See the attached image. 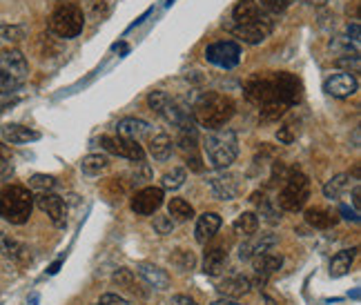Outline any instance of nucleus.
I'll list each match as a JSON object with an SVG mask.
<instances>
[{"mask_svg": "<svg viewBox=\"0 0 361 305\" xmlns=\"http://www.w3.org/2000/svg\"><path fill=\"white\" fill-rule=\"evenodd\" d=\"M234 116V103L230 96L219 92H205L192 107V120H197L201 127L219 130L226 127V123Z\"/></svg>", "mask_w": 361, "mask_h": 305, "instance_id": "f257e3e1", "label": "nucleus"}, {"mask_svg": "<svg viewBox=\"0 0 361 305\" xmlns=\"http://www.w3.org/2000/svg\"><path fill=\"white\" fill-rule=\"evenodd\" d=\"M203 151L205 158L214 170H228L230 165L239 156V141L237 134L230 127H219L210 130L203 136Z\"/></svg>", "mask_w": 361, "mask_h": 305, "instance_id": "f03ea898", "label": "nucleus"}, {"mask_svg": "<svg viewBox=\"0 0 361 305\" xmlns=\"http://www.w3.org/2000/svg\"><path fill=\"white\" fill-rule=\"evenodd\" d=\"M34 210V194L30 187L7 185L0 189V218H5L11 225H23L30 220Z\"/></svg>", "mask_w": 361, "mask_h": 305, "instance_id": "7ed1b4c3", "label": "nucleus"}, {"mask_svg": "<svg viewBox=\"0 0 361 305\" xmlns=\"http://www.w3.org/2000/svg\"><path fill=\"white\" fill-rule=\"evenodd\" d=\"M308 199H310V178L301 174L297 168H293L283 178V187L279 189L276 205L286 212H297L308 203Z\"/></svg>", "mask_w": 361, "mask_h": 305, "instance_id": "20e7f679", "label": "nucleus"}, {"mask_svg": "<svg viewBox=\"0 0 361 305\" xmlns=\"http://www.w3.org/2000/svg\"><path fill=\"white\" fill-rule=\"evenodd\" d=\"M82 27H85V16L76 5H61L49 16V32L65 40L76 38L82 32Z\"/></svg>", "mask_w": 361, "mask_h": 305, "instance_id": "39448f33", "label": "nucleus"}, {"mask_svg": "<svg viewBox=\"0 0 361 305\" xmlns=\"http://www.w3.org/2000/svg\"><path fill=\"white\" fill-rule=\"evenodd\" d=\"M147 105L154 109V112L165 120V123H170L174 125V127H188V125H194L192 116L185 107H180L170 94H165V92H152L147 96Z\"/></svg>", "mask_w": 361, "mask_h": 305, "instance_id": "423d86ee", "label": "nucleus"}, {"mask_svg": "<svg viewBox=\"0 0 361 305\" xmlns=\"http://www.w3.org/2000/svg\"><path fill=\"white\" fill-rule=\"evenodd\" d=\"M272 89H274V101L283 103L286 107H295L303 99V85L301 80L290 74V72H279L272 78Z\"/></svg>", "mask_w": 361, "mask_h": 305, "instance_id": "0eeeda50", "label": "nucleus"}, {"mask_svg": "<svg viewBox=\"0 0 361 305\" xmlns=\"http://www.w3.org/2000/svg\"><path fill=\"white\" fill-rule=\"evenodd\" d=\"M205 58L221 69H232L241 63V47L234 40H219L205 49Z\"/></svg>", "mask_w": 361, "mask_h": 305, "instance_id": "6e6552de", "label": "nucleus"}, {"mask_svg": "<svg viewBox=\"0 0 361 305\" xmlns=\"http://www.w3.org/2000/svg\"><path fill=\"white\" fill-rule=\"evenodd\" d=\"M101 147L105 151L121 158H128L134 163H143L145 161V149L138 145L136 141H128V138H121V136H101Z\"/></svg>", "mask_w": 361, "mask_h": 305, "instance_id": "1a4fd4ad", "label": "nucleus"}, {"mask_svg": "<svg viewBox=\"0 0 361 305\" xmlns=\"http://www.w3.org/2000/svg\"><path fill=\"white\" fill-rule=\"evenodd\" d=\"M207 185H210L212 194H214L216 199H221V201L237 199L239 194H241V189H243L241 176L239 174H232V172H226V170H221L219 174L207 178Z\"/></svg>", "mask_w": 361, "mask_h": 305, "instance_id": "9d476101", "label": "nucleus"}, {"mask_svg": "<svg viewBox=\"0 0 361 305\" xmlns=\"http://www.w3.org/2000/svg\"><path fill=\"white\" fill-rule=\"evenodd\" d=\"M176 145L180 154H183V158L188 161V168H192L194 172H203V161L199 156V143H197V127H194V125L178 130Z\"/></svg>", "mask_w": 361, "mask_h": 305, "instance_id": "9b49d317", "label": "nucleus"}, {"mask_svg": "<svg viewBox=\"0 0 361 305\" xmlns=\"http://www.w3.org/2000/svg\"><path fill=\"white\" fill-rule=\"evenodd\" d=\"M34 203L38 205L40 212H45L49 216V220L56 228H65L67 223V207L65 201L54 192H40L38 197H34Z\"/></svg>", "mask_w": 361, "mask_h": 305, "instance_id": "f8f14e48", "label": "nucleus"}, {"mask_svg": "<svg viewBox=\"0 0 361 305\" xmlns=\"http://www.w3.org/2000/svg\"><path fill=\"white\" fill-rule=\"evenodd\" d=\"M163 189L161 187H143L138 189L132 197V212H136L138 216H152L159 207L163 205Z\"/></svg>", "mask_w": 361, "mask_h": 305, "instance_id": "ddd939ff", "label": "nucleus"}, {"mask_svg": "<svg viewBox=\"0 0 361 305\" xmlns=\"http://www.w3.org/2000/svg\"><path fill=\"white\" fill-rule=\"evenodd\" d=\"M270 16L259 7L257 0H239L232 9V23L230 25H239V27H247V25H257L268 20Z\"/></svg>", "mask_w": 361, "mask_h": 305, "instance_id": "4468645a", "label": "nucleus"}, {"mask_svg": "<svg viewBox=\"0 0 361 305\" xmlns=\"http://www.w3.org/2000/svg\"><path fill=\"white\" fill-rule=\"evenodd\" d=\"M357 87L359 82L350 72H337L324 80V92L328 96H335V99H350Z\"/></svg>", "mask_w": 361, "mask_h": 305, "instance_id": "2eb2a0df", "label": "nucleus"}, {"mask_svg": "<svg viewBox=\"0 0 361 305\" xmlns=\"http://www.w3.org/2000/svg\"><path fill=\"white\" fill-rule=\"evenodd\" d=\"M272 18L263 20V23H257V25H247V27H239V25H228V30L232 36H237L239 40L247 45H259L263 43L270 34H272Z\"/></svg>", "mask_w": 361, "mask_h": 305, "instance_id": "dca6fc26", "label": "nucleus"}, {"mask_svg": "<svg viewBox=\"0 0 361 305\" xmlns=\"http://www.w3.org/2000/svg\"><path fill=\"white\" fill-rule=\"evenodd\" d=\"M252 266H255V274H257V283L263 287L268 283V279L272 274H276L281 270V266H283V256L281 254H274L272 249L270 252H263V254H259V256H255L252 259Z\"/></svg>", "mask_w": 361, "mask_h": 305, "instance_id": "f3484780", "label": "nucleus"}, {"mask_svg": "<svg viewBox=\"0 0 361 305\" xmlns=\"http://www.w3.org/2000/svg\"><path fill=\"white\" fill-rule=\"evenodd\" d=\"M0 69L20 82H25L27 74H30V65H27L25 56L18 49H5L0 54Z\"/></svg>", "mask_w": 361, "mask_h": 305, "instance_id": "a211bd4d", "label": "nucleus"}, {"mask_svg": "<svg viewBox=\"0 0 361 305\" xmlns=\"http://www.w3.org/2000/svg\"><path fill=\"white\" fill-rule=\"evenodd\" d=\"M245 99L257 105V107H263L274 101V89H272V80L268 78H252L245 82Z\"/></svg>", "mask_w": 361, "mask_h": 305, "instance_id": "6ab92c4d", "label": "nucleus"}, {"mask_svg": "<svg viewBox=\"0 0 361 305\" xmlns=\"http://www.w3.org/2000/svg\"><path fill=\"white\" fill-rule=\"evenodd\" d=\"M136 272L138 276L152 287V290H159V292H163V290L170 287V274L165 272L163 268L154 266V263H138L136 266Z\"/></svg>", "mask_w": 361, "mask_h": 305, "instance_id": "aec40b11", "label": "nucleus"}, {"mask_svg": "<svg viewBox=\"0 0 361 305\" xmlns=\"http://www.w3.org/2000/svg\"><path fill=\"white\" fill-rule=\"evenodd\" d=\"M116 132L121 138H128V141H141V138H147L152 136V125L143 118H134V116H128L118 120L116 125Z\"/></svg>", "mask_w": 361, "mask_h": 305, "instance_id": "412c9836", "label": "nucleus"}, {"mask_svg": "<svg viewBox=\"0 0 361 305\" xmlns=\"http://www.w3.org/2000/svg\"><path fill=\"white\" fill-rule=\"evenodd\" d=\"M250 287H252V281L247 279V276H243V274H232V276H228L226 281H221L219 283V292L224 294V299H241V297H245L247 292H250Z\"/></svg>", "mask_w": 361, "mask_h": 305, "instance_id": "4be33fe9", "label": "nucleus"}, {"mask_svg": "<svg viewBox=\"0 0 361 305\" xmlns=\"http://www.w3.org/2000/svg\"><path fill=\"white\" fill-rule=\"evenodd\" d=\"M0 134L7 143L11 145H25V143H32V141H38L40 134L32 127H25V125H18V123H7L0 127Z\"/></svg>", "mask_w": 361, "mask_h": 305, "instance_id": "5701e85b", "label": "nucleus"}, {"mask_svg": "<svg viewBox=\"0 0 361 305\" xmlns=\"http://www.w3.org/2000/svg\"><path fill=\"white\" fill-rule=\"evenodd\" d=\"M228 268V252L224 247H207L203 256V272L207 276H221Z\"/></svg>", "mask_w": 361, "mask_h": 305, "instance_id": "b1692460", "label": "nucleus"}, {"mask_svg": "<svg viewBox=\"0 0 361 305\" xmlns=\"http://www.w3.org/2000/svg\"><path fill=\"white\" fill-rule=\"evenodd\" d=\"M221 228V216L214 214V212H205L199 216L197 220V230H194V239H197L199 243H207L210 239H214V234L219 232Z\"/></svg>", "mask_w": 361, "mask_h": 305, "instance_id": "393cba45", "label": "nucleus"}, {"mask_svg": "<svg viewBox=\"0 0 361 305\" xmlns=\"http://www.w3.org/2000/svg\"><path fill=\"white\" fill-rule=\"evenodd\" d=\"M174 151V141L170 138V134L165 132H154L149 136V154L154 156V161H170Z\"/></svg>", "mask_w": 361, "mask_h": 305, "instance_id": "a878e982", "label": "nucleus"}, {"mask_svg": "<svg viewBox=\"0 0 361 305\" xmlns=\"http://www.w3.org/2000/svg\"><path fill=\"white\" fill-rule=\"evenodd\" d=\"M337 214H332L330 210L324 207H310L305 210V223L312 225L314 230H330L332 225H337Z\"/></svg>", "mask_w": 361, "mask_h": 305, "instance_id": "bb28decb", "label": "nucleus"}, {"mask_svg": "<svg viewBox=\"0 0 361 305\" xmlns=\"http://www.w3.org/2000/svg\"><path fill=\"white\" fill-rule=\"evenodd\" d=\"M355 252L357 249H341V252H337L335 256H332V261H330V276L332 279H341V276H345L350 272L353 261H355Z\"/></svg>", "mask_w": 361, "mask_h": 305, "instance_id": "cd10ccee", "label": "nucleus"}, {"mask_svg": "<svg viewBox=\"0 0 361 305\" xmlns=\"http://www.w3.org/2000/svg\"><path fill=\"white\" fill-rule=\"evenodd\" d=\"M276 243L274 237H263V239H257V241H250V243H243L239 247V259L241 261H252L255 256L263 254V252H270V247Z\"/></svg>", "mask_w": 361, "mask_h": 305, "instance_id": "c85d7f7f", "label": "nucleus"}, {"mask_svg": "<svg viewBox=\"0 0 361 305\" xmlns=\"http://www.w3.org/2000/svg\"><path fill=\"white\" fill-rule=\"evenodd\" d=\"M232 230H234V234H239V237L252 239L257 234V230H259V216L255 212H243L232 223Z\"/></svg>", "mask_w": 361, "mask_h": 305, "instance_id": "c756f323", "label": "nucleus"}, {"mask_svg": "<svg viewBox=\"0 0 361 305\" xmlns=\"http://www.w3.org/2000/svg\"><path fill=\"white\" fill-rule=\"evenodd\" d=\"M168 216L174 220V223H185V220L194 218V207L183 199H172L168 203Z\"/></svg>", "mask_w": 361, "mask_h": 305, "instance_id": "7c9ffc66", "label": "nucleus"}, {"mask_svg": "<svg viewBox=\"0 0 361 305\" xmlns=\"http://www.w3.org/2000/svg\"><path fill=\"white\" fill-rule=\"evenodd\" d=\"M0 254L7 256V259H11V261H25V256H27V247H25L23 243H18V241L9 239L7 234L0 232Z\"/></svg>", "mask_w": 361, "mask_h": 305, "instance_id": "2f4dec72", "label": "nucleus"}, {"mask_svg": "<svg viewBox=\"0 0 361 305\" xmlns=\"http://www.w3.org/2000/svg\"><path fill=\"white\" fill-rule=\"evenodd\" d=\"M350 174H337V176H332L330 181L324 185V194H326V199H341V194L350 187Z\"/></svg>", "mask_w": 361, "mask_h": 305, "instance_id": "473e14b6", "label": "nucleus"}, {"mask_svg": "<svg viewBox=\"0 0 361 305\" xmlns=\"http://www.w3.org/2000/svg\"><path fill=\"white\" fill-rule=\"evenodd\" d=\"M252 203H257V207H259V214L257 216H261L266 223H270V225H274V223H279L281 220V216H279V210L272 205V201L270 199H266V197H261V201L257 199V197H252L250 199Z\"/></svg>", "mask_w": 361, "mask_h": 305, "instance_id": "72a5a7b5", "label": "nucleus"}, {"mask_svg": "<svg viewBox=\"0 0 361 305\" xmlns=\"http://www.w3.org/2000/svg\"><path fill=\"white\" fill-rule=\"evenodd\" d=\"M109 168V158L103 156V154H90L80 161V170L90 174V176H96V174H101L103 170Z\"/></svg>", "mask_w": 361, "mask_h": 305, "instance_id": "f704fd0d", "label": "nucleus"}, {"mask_svg": "<svg viewBox=\"0 0 361 305\" xmlns=\"http://www.w3.org/2000/svg\"><path fill=\"white\" fill-rule=\"evenodd\" d=\"M188 172L183 168H172V172H165L161 178V189H178L185 183Z\"/></svg>", "mask_w": 361, "mask_h": 305, "instance_id": "c9c22d12", "label": "nucleus"}, {"mask_svg": "<svg viewBox=\"0 0 361 305\" xmlns=\"http://www.w3.org/2000/svg\"><path fill=\"white\" fill-rule=\"evenodd\" d=\"M288 112V107L279 101H272L268 105H263L261 107V120L263 123H270V120H279L281 116H286Z\"/></svg>", "mask_w": 361, "mask_h": 305, "instance_id": "e433bc0d", "label": "nucleus"}, {"mask_svg": "<svg viewBox=\"0 0 361 305\" xmlns=\"http://www.w3.org/2000/svg\"><path fill=\"white\" fill-rule=\"evenodd\" d=\"M27 36V30L23 25H0V38L9 40V43H20Z\"/></svg>", "mask_w": 361, "mask_h": 305, "instance_id": "4c0bfd02", "label": "nucleus"}, {"mask_svg": "<svg viewBox=\"0 0 361 305\" xmlns=\"http://www.w3.org/2000/svg\"><path fill=\"white\" fill-rule=\"evenodd\" d=\"M30 187L36 189L38 194L40 192H51L54 187H56V178L49 176V174H34L30 178Z\"/></svg>", "mask_w": 361, "mask_h": 305, "instance_id": "58836bf2", "label": "nucleus"}, {"mask_svg": "<svg viewBox=\"0 0 361 305\" xmlns=\"http://www.w3.org/2000/svg\"><path fill=\"white\" fill-rule=\"evenodd\" d=\"M170 261L174 263V266L178 268V270H183V272H188V270H192L194 268V254L192 252H188V249H176V254L174 256H170Z\"/></svg>", "mask_w": 361, "mask_h": 305, "instance_id": "ea45409f", "label": "nucleus"}, {"mask_svg": "<svg viewBox=\"0 0 361 305\" xmlns=\"http://www.w3.org/2000/svg\"><path fill=\"white\" fill-rule=\"evenodd\" d=\"M299 136V123H288L283 125V127H279V132H276V138H279V143H295Z\"/></svg>", "mask_w": 361, "mask_h": 305, "instance_id": "a19ab883", "label": "nucleus"}, {"mask_svg": "<svg viewBox=\"0 0 361 305\" xmlns=\"http://www.w3.org/2000/svg\"><path fill=\"white\" fill-rule=\"evenodd\" d=\"M13 172L11 165V149L0 143V178H7Z\"/></svg>", "mask_w": 361, "mask_h": 305, "instance_id": "79ce46f5", "label": "nucleus"}, {"mask_svg": "<svg viewBox=\"0 0 361 305\" xmlns=\"http://www.w3.org/2000/svg\"><path fill=\"white\" fill-rule=\"evenodd\" d=\"M259 7L263 9V11H270V13H281V11H286L290 5L295 3V0H259Z\"/></svg>", "mask_w": 361, "mask_h": 305, "instance_id": "37998d69", "label": "nucleus"}, {"mask_svg": "<svg viewBox=\"0 0 361 305\" xmlns=\"http://www.w3.org/2000/svg\"><path fill=\"white\" fill-rule=\"evenodd\" d=\"M20 87H23L20 80L11 78L9 74H5L3 69H0V94H13V92H18Z\"/></svg>", "mask_w": 361, "mask_h": 305, "instance_id": "c03bdc74", "label": "nucleus"}, {"mask_svg": "<svg viewBox=\"0 0 361 305\" xmlns=\"http://www.w3.org/2000/svg\"><path fill=\"white\" fill-rule=\"evenodd\" d=\"M114 283H118V287L121 285H125L130 290V292H138V290L134 287V274H132V270H128V268H121L116 274H114Z\"/></svg>", "mask_w": 361, "mask_h": 305, "instance_id": "a18cd8bd", "label": "nucleus"}, {"mask_svg": "<svg viewBox=\"0 0 361 305\" xmlns=\"http://www.w3.org/2000/svg\"><path fill=\"white\" fill-rule=\"evenodd\" d=\"M174 230V220L170 216H157L154 218V232L161 234V237H168Z\"/></svg>", "mask_w": 361, "mask_h": 305, "instance_id": "49530a36", "label": "nucleus"}, {"mask_svg": "<svg viewBox=\"0 0 361 305\" xmlns=\"http://www.w3.org/2000/svg\"><path fill=\"white\" fill-rule=\"evenodd\" d=\"M94 305H130V301L125 299V297H121V294H112V292H107V294H103L99 301H96Z\"/></svg>", "mask_w": 361, "mask_h": 305, "instance_id": "de8ad7c7", "label": "nucleus"}, {"mask_svg": "<svg viewBox=\"0 0 361 305\" xmlns=\"http://www.w3.org/2000/svg\"><path fill=\"white\" fill-rule=\"evenodd\" d=\"M348 40H353V45H355V49H359V23H353V25H348Z\"/></svg>", "mask_w": 361, "mask_h": 305, "instance_id": "09e8293b", "label": "nucleus"}, {"mask_svg": "<svg viewBox=\"0 0 361 305\" xmlns=\"http://www.w3.org/2000/svg\"><path fill=\"white\" fill-rule=\"evenodd\" d=\"M172 305H197V301L185 294H176V297H172Z\"/></svg>", "mask_w": 361, "mask_h": 305, "instance_id": "8fccbe9b", "label": "nucleus"}, {"mask_svg": "<svg viewBox=\"0 0 361 305\" xmlns=\"http://www.w3.org/2000/svg\"><path fill=\"white\" fill-rule=\"evenodd\" d=\"M339 212H341V214H343L345 218H350L353 223H357V220H359V214H357V210H350V207L341 205V207H339Z\"/></svg>", "mask_w": 361, "mask_h": 305, "instance_id": "3c124183", "label": "nucleus"}, {"mask_svg": "<svg viewBox=\"0 0 361 305\" xmlns=\"http://www.w3.org/2000/svg\"><path fill=\"white\" fill-rule=\"evenodd\" d=\"M212 305H241L239 301H234V299H216Z\"/></svg>", "mask_w": 361, "mask_h": 305, "instance_id": "603ef678", "label": "nucleus"}, {"mask_svg": "<svg viewBox=\"0 0 361 305\" xmlns=\"http://www.w3.org/2000/svg\"><path fill=\"white\" fill-rule=\"evenodd\" d=\"M353 203H355V210H359V203H361V201H359V185L353 189Z\"/></svg>", "mask_w": 361, "mask_h": 305, "instance_id": "864d4df0", "label": "nucleus"}, {"mask_svg": "<svg viewBox=\"0 0 361 305\" xmlns=\"http://www.w3.org/2000/svg\"><path fill=\"white\" fill-rule=\"evenodd\" d=\"M305 3H308V5H314V7H322V5L328 3V0H305Z\"/></svg>", "mask_w": 361, "mask_h": 305, "instance_id": "5fc2aeb1", "label": "nucleus"}, {"mask_svg": "<svg viewBox=\"0 0 361 305\" xmlns=\"http://www.w3.org/2000/svg\"><path fill=\"white\" fill-rule=\"evenodd\" d=\"M59 268H61V261H56V263H54V266L49 268V274H56V272H59Z\"/></svg>", "mask_w": 361, "mask_h": 305, "instance_id": "6e6d98bb", "label": "nucleus"}, {"mask_svg": "<svg viewBox=\"0 0 361 305\" xmlns=\"http://www.w3.org/2000/svg\"><path fill=\"white\" fill-rule=\"evenodd\" d=\"M172 3H174V0H168V5H172Z\"/></svg>", "mask_w": 361, "mask_h": 305, "instance_id": "4d7b16f0", "label": "nucleus"}]
</instances>
